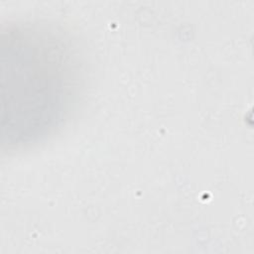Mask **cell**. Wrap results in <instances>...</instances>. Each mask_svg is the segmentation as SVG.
<instances>
[{
	"instance_id": "6da1fadb",
	"label": "cell",
	"mask_w": 254,
	"mask_h": 254,
	"mask_svg": "<svg viewBox=\"0 0 254 254\" xmlns=\"http://www.w3.org/2000/svg\"><path fill=\"white\" fill-rule=\"evenodd\" d=\"M2 142L33 141L63 117L75 77L64 51L38 31L1 34Z\"/></svg>"
}]
</instances>
